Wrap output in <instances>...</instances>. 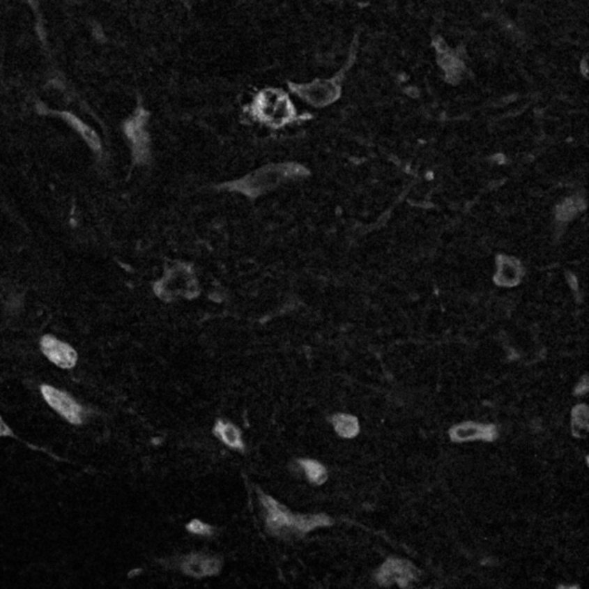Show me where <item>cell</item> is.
I'll list each match as a JSON object with an SVG mask.
<instances>
[{
    "mask_svg": "<svg viewBox=\"0 0 589 589\" xmlns=\"http://www.w3.org/2000/svg\"><path fill=\"white\" fill-rule=\"evenodd\" d=\"M304 174V168L297 164H277L260 168L252 174L235 182L231 187L247 196L256 197L258 194H265L267 191L277 188V185H280L283 182L300 178Z\"/></svg>",
    "mask_w": 589,
    "mask_h": 589,
    "instance_id": "6da1fadb",
    "label": "cell"
},
{
    "mask_svg": "<svg viewBox=\"0 0 589 589\" xmlns=\"http://www.w3.org/2000/svg\"><path fill=\"white\" fill-rule=\"evenodd\" d=\"M254 113L260 121L273 127L286 125L295 118V109L289 97L273 89L258 95L254 102Z\"/></svg>",
    "mask_w": 589,
    "mask_h": 589,
    "instance_id": "7a4b0ae2",
    "label": "cell"
},
{
    "mask_svg": "<svg viewBox=\"0 0 589 589\" xmlns=\"http://www.w3.org/2000/svg\"><path fill=\"white\" fill-rule=\"evenodd\" d=\"M159 296L165 300H174L178 297H190L197 290V283L190 268L185 265H175L166 272L162 280L155 286Z\"/></svg>",
    "mask_w": 589,
    "mask_h": 589,
    "instance_id": "3957f363",
    "label": "cell"
},
{
    "mask_svg": "<svg viewBox=\"0 0 589 589\" xmlns=\"http://www.w3.org/2000/svg\"><path fill=\"white\" fill-rule=\"evenodd\" d=\"M418 576V569L408 560L389 558L378 569L376 578L381 586L389 587L396 583L404 588L417 580Z\"/></svg>",
    "mask_w": 589,
    "mask_h": 589,
    "instance_id": "277c9868",
    "label": "cell"
},
{
    "mask_svg": "<svg viewBox=\"0 0 589 589\" xmlns=\"http://www.w3.org/2000/svg\"><path fill=\"white\" fill-rule=\"evenodd\" d=\"M40 392L49 406L63 415V418L72 424H82L83 408L68 394L53 388L51 385H42Z\"/></svg>",
    "mask_w": 589,
    "mask_h": 589,
    "instance_id": "5b68a950",
    "label": "cell"
},
{
    "mask_svg": "<svg viewBox=\"0 0 589 589\" xmlns=\"http://www.w3.org/2000/svg\"><path fill=\"white\" fill-rule=\"evenodd\" d=\"M260 500L266 509L267 528L270 533L279 535L286 530H295L296 517L286 507L268 495H260Z\"/></svg>",
    "mask_w": 589,
    "mask_h": 589,
    "instance_id": "8992f818",
    "label": "cell"
},
{
    "mask_svg": "<svg viewBox=\"0 0 589 589\" xmlns=\"http://www.w3.org/2000/svg\"><path fill=\"white\" fill-rule=\"evenodd\" d=\"M297 95L309 105L326 106L334 102L339 95V86L332 81H314L297 86Z\"/></svg>",
    "mask_w": 589,
    "mask_h": 589,
    "instance_id": "52a82bcc",
    "label": "cell"
},
{
    "mask_svg": "<svg viewBox=\"0 0 589 589\" xmlns=\"http://www.w3.org/2000/svg\"><path fill=\"white\" fill-rule=\"evenodd\" d=\"M449 436L452 442L477 441V440L493 442L497 438V428L493 424L463 422L451 427Z\"/></svg>",
    "mask_w": 589,
    "mask_h": 589,
    "instance_id": "ba28073f",
    "label": "cell"
},
{
    "mask_svg": "<svg viewBox=\"0 0 589 589\" xmlns=\"http://www.w3.org/2000/svg\"><path fill=\"white\" fill-rule=\"evenodd\" d=\"M40 348L44 355L61 369H72L77 362L75 350L53 336H44L40 341Z\"/></svg>",
    "mask_w": 589,
    "mask_h": 589,
    "instance_id": "9c48e42d",
    "label": "cell"
},
{
    "mask_svg": "<svg viewBox=\"0 0 589 589\" xmlns=\"http://www.w3.org/2000/svg\"><path fill=\"white\" fill-rule=\"evenodd\" d=\"M181 567L185 574L194 578H203L219 573L221 563L220 560L214 557L206 556L203 553H191L182 562Z\"/></svg>",
    "mask_w": 589,
    "mask_h": 589,
    "instance_id": "30bf717a",
    "label": "cell"
},
{
    "mask_svg": "<svg viewBox=\"0 0 589 589\" xmlns=\"http://www.w3.org/2000/svg\"><path fill=\"white\" fill-rule=\"evenodd\" d=\"M214 434L217 435V438H220L221 441L226 443L228 447L238 449V450H244L242 433L236 426L231 424V422H224V420L219 419L215 424V427H214Z\"/></svg>",
    "mask_w": 589,
    "mask_h": 589,
    "instance_id": "8fae6325",
    "label": "cell"
},
{
    "mask_svg": "<svg viewBox=\"0 0 589 589\" xmlns=\"http://www.w3.org/2000/svg\"><path fill=\"white\" fill-rule=\"evenodd\" d=\"M336 433L344 438H355L359 433V422L355 415L339 413L332 418Z\"/></svg>",
    "mask_w": 589,
    "mask_h": 589,
    "instance_id": "7c38bea8",
    "label": "cell"
},
{
    "mask_svg": "<svg viewBox=\"0 0 589 589\" xmlns=\"http://www.w3.org/2000/svg\"><path fill=\"white\" fill-rule=\"evenodd\" d=\"M571 428L576 438H585L589 431V408L586 404H578L571 415Z\"/></svg>",
    "mask_w": 589,
    "mask_h": 589,
    "instance_id": "4fadbf2b",
    "label": "cell"
},
{
    "mask_svg": "<svg viewBox=\"0 0 589 589\" xmlns=\"http://www.w3.org/2000/svg\"><path fill=\"white\" fill-rule=\"evenodd\" d=\"M332 520L326 514H298L295 523V530L298 533L305 534L314 530L316 527L330 526Z\"/></svg>",
    "mask_w": 589,
    "mask_h": 589,
    "instance_id": "5bb4252c",
    "label": "cell"
},
{
    "mask_svg": "<svg viewBox=\"0 0 589 589\" xmlns=\"http://www.w3.org/2000/svg\"><path fill=\"white\" fill-rule=\"evenodd\" d=\"M63 118H66L67 122L72 125V128L75 129L76 132H79V135L86 139V143L91 146V148L99 150V148H100V141H99L98 136L93 132V129L84 125L81 120H79L76 116H72V114L63 113Z\"/></svg>",
    "mask_w": 589,
    "mask_h": 589,
    "instance_id": "9a60e30c",
    "label": "cell"
},
{
    "mask_svg": "<svg viewBox=\"0 0 589 589\" xmlns=\"http://www.w3.org/2000/svg\"><path fill=\"white\" fill-rule=\"evenodd\" d=\"M300 464L302 465L304 472L309 477V480L314 484H323L327 480V471L325 466L312 461V459H300Z\"/></svg>",
    "mask_w": 589,
    "mask_h": 589,
    "instance_id": "2e32d148",
    "label": "cell"
},
{
    "mask_svg": "<svg viewBox=\"0 0 589 589\" xmlns=\"http://www.w3.org/2000/svg\"><path fill=\"white\" fill-rule=\"evenodd\" d=\"M128 136L132 139L136 152L139 155H144L145 146H146V134L144 132V125H143L141 118L134 120L129 125Z\"/></svg>",
    "mask_w": 589,
    "mask_h": 589,
    "instance_id": "e0dca14e",
    "label": "cell"
},
{
    "mask_svg": "<svg viewBox=\"0 0 589 589\" xmlns=\"http://www.w3.org/2000/svg\"><path fill=\"white\" fill-rule=\"evenodd\" d=\"M187 530L190 533L198 534V535H211L213 528L211 525L203 523L201 520L194 519L187 525Z\"/></svg>",
    "mask_w": 589,
    "mask_h": 589,
    "instance_id": "ac0fdd59",
    "label": "cell"
},
{
    "mask_svg": "<svg viewBox=\"0 0 589 589\" xmlns=\"http://www.w3.org/2000/svg\"><path fill=\"white\" fill-rule=\"evenodd\" d=\"M589 389V382H588V376H583L581 380H580L579 383L576 387V390H574V394L576 395L583 396L585 394L588 392Z\"/></svg>",
    "mask_w": 589,
    "mask_h": 589,
    "instance_id": "d6986e66",
    "label": "cell"
},
{
    "mask_svg": "<svg viewBox=\"0 0 589 589\" xmlns=\"http://www.w3.org/2000/svg\"><path fill=\"white\" fill-rule=\"evenodd\" d=\"M10 434H12V431H10L8 426L3 422V419L0 417V436H7V435Z\"/></svg>",
    "mask_w": 589,
    "mask_h": 589,
    "instance_id": "ffe728a7",
    "label": "cell"
}]
</instances>
